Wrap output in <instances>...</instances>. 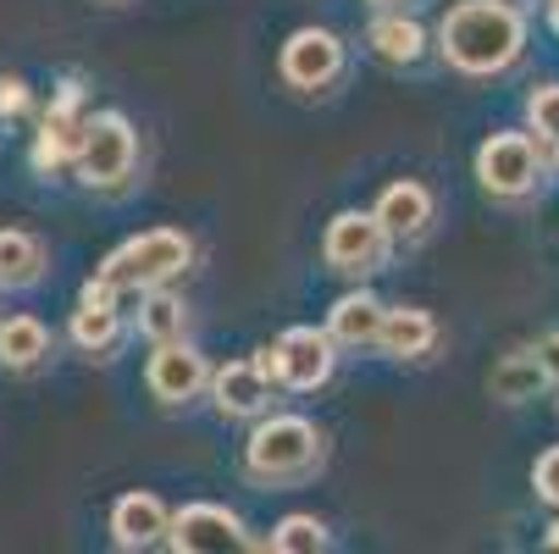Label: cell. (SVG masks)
Masks as SVG:
<instances>
[{"label":"cell","instance_id":"cell-1","mask_svg":"<svg viewBox=\"0 0 559 554\" xmlns=\"http://www.w3.org/2000/svg\"><path fill=\"white\" fill-rule=\"evenodd\" d=\"M438 50L465 78H493L526 50V17L510 0H460L438 23Z\"/></svg>","mask_w":559,"mask_h":554},{"label":"cell","instance_id":"cell-2","mask_svg":"<svg viewBox=\"0 0 559 554\" xmlns=\"http://www.w3.org/2000/svg\"><path fill=\"white\" fill-rule=\"evenodd\" d=\"M189 261H194L189 233H178V227H150V233H139V239H128L122 250H111L95 278H106V283L122 288V294H144V288H167L178 272H189Z\"/></svg>","mask_w":559,"mask_h":554},{"label":"cell","instance_id":"cell-3","mask_svg":"<svg viewBox=\"0 0 559 554\" xmlns=\"http://www.w3.org/2000/svg\"><path fill=\"white\" fill-rule=\"evenodd\" d=\"M322 465V433L305 416H266L245 444V471L255 483H299Z\"/></svg>","mask_w":559,"mask_h":554},{"label":"cell","instance_id":"cell-4","mask_svg":"<svg viewBox=\"0 0 559 554\" xmlns=\"http://www.w3.org/2000/svg\"><path fill=\"white\" fill-rule=\"evenodd\" d=\"M139 162V139H133V122L122 111H95L90 128H84V144H78V178L90 189H122L128 173Z\"/></svg>","mask_w":559,"mask_h":554},{"label":"cell","instance_id":"cell-5","mask_svg":"<svg viewBox=\"0 0 559 554\" xmlns=\"http://www.w3.org/2000/svg\"><path fill=\"white\" fill-rule=\"evenodd\" d=\"M388 250H393V233L382 227L377 211H338V216L328 222L322 256H328V267L344 272V278H371V272H382Z\"/></svg>","mask_w":559,"mask_h":554},{"label":"cell","instance_id":"cell-6","mask_svg":"<svg viewBox=\"0 0 559 554\" xmlns=\"http://www.w3.org/2000/svg\"><path fill=\"white\" fill-rule=\"evenodd\" d=\"M476 178L493 200H521L537 189L543 178V155L532 144V133H493L483 150H476Z\"/></svg>","mask_w":559,"mask_h":554},{"label":"cell","instance_id":"cell-7","mask_svg":"<svg viewBox=\"0 0 559 554\" xmlns=\"http://www.w3.org/2000/svg\"><path fill=\"white\" fill-rule=\"evenodd\" d=\"M167 543L178 554H245L250 538H245V521H238L227 505H183L173 516V532Z\"/></svg>","mask_w":559,"mask_h":554},{"label":"cell","instance_id":"cell-8","mask_svg":"<svg viewBox=\"0 0 559 554\" xmlns=\"http://www.w3.org/2000/svg\"><path fill=\"white\" fill-rule=\"evenodd\" d=\"M277 67L294 90H328L344 72V39L333 28H299V34H288Z\"/></svg>","mask_w":559,"mask_h":554},{"label":"cell","instance_id":"cell-9","mask_svg":"<svg viewBox=\"0 0 559 554\" xmlns=\"http://www.w3.org/2000/svg\"><path fill=\"white\" fill-rule=\"evenodd\" d=\"M144 382H150V393L162 405H189V400H200V393L211 388V366H205L200 350L173 339V344H155V355L144 366Z\"/></svg>","mask_w":559,"mask_h":554},{"label":"cell","instance_id":"cell-10","mask_svg":"<svg viewBox=\"0 0 559 554\" xmlns=\"http://www.w3.org/2000/svg\"><path fill=\"white\" fill-rule=\"evenodd\" d=\"M84 128H90V117H84V95H78V84H67V90L50 101L45 122H39V139H34V167H39V173H50V167L78 162Z\"/></svg>","mask_w":559,"mask_h":554},{"label":"cell","instance_id":"cell-11","mask_svg":"<svg viewBox=\"0 0 559 554\" xmlns=\"http://www.w3.org/2000/svg\"><path fill=\"white\" fill-rule=\"evenodd\" d=\"M338 344H333V333H316V328H288L283 339H277V361H283V388H299V393H310V388H322L328 377H333V366H338V355H333Z\"/></svg>","mask_w":559,"mask_h":554},{"label":"cell","instance_id":"cell-12","mask_svg":"<svg viewBox=\"0 0 559 554\" xmlns=\"http://www.w3.org/2000/svg\"><path fill=\"white\" fill-rule=\"evenodd\" d=\"M117 299L122 288H111L106 278H90L84 294H78V310H72V344L90 350V355H111L117 339H122V316H117Z\"/></svg>","mask_w":559,"mask_h":554},{"label":"cell","instance_id":"cell-13","mask_svg":"<svg viewBox=\"0 0 559 554\" xmlns=\"http://www.w3.org/2000/svg\"><path fill=\"white\" fill-rule=\"evenodd\" d=\"M211 400L222 416H261L272 405V377L255 366V361H227L211 372Z\"/></svg>","mask_w":559,"mask_h":554},{"label":"cell","instance_id":"cell-14","mask_svg":"<svg viewBox=\"0 0 559 554\" xmlns=\"http://www.w3.org/2000/svg\"><path fill=\"white\" fill-rule=\"evenodd\" d=\"M173 532V516L155 494H122L111 505V538L117 549H150V543H167Z\"/></svg>","mask_w":559,"mask_h":554},{"label":"cell","instance_id":"cell-15","mask_svg":"<svg viewBox=\"0 0 559 554\" xmlns=\"http://www.w3.org/2000/svg\"><path fill=\"white\" fill-rule=\"evenodd\" d=\"M382 322H388V305H382L377 294H366V288L344 294V299L328 310V333H333V344H344V350H371V344L382 339Z\"/></svg>","mask_w":559,"mask_h":554},{"label":"cell","instance_id":"cell-16","mask_svg":"<svg viewBox=\"0 0 559 554\" xmlns=\"http://www.w3.org/2000/svg\"><path fill=\"white\" fill-rule=\"evenodd\" d=\"M377 216H382V227L393 233V245L421 239L427 222H432V195H427V184H416V178L388 184V189H382V200H377Z\"/></svg>","mask_w":559,"mask_h":554},{"label":"cell","instance_id":"cell-17","mask_svg":"<svg viewBox=\"0 0 559 554\" xmlns=\"http://www.w3.org/2000/svg\"><path fill=\"white\" fill-rule=\"evenodd\" d=\"M432 344H438V322H432V310H416V305L388 310L382 339H377V350H382V355H393V361H421Z\"/></svg>","mask_w":559,"mask_h":554},{"label":"cell","instance_id":"cell-18","mask_svg":"<svg viewBox=\"0 0 559 554\" xmlns=\"http://www.w3.org/2000/svg\"><path fill=\"white\" fill-rule=\"evenodd\" d=\"M45 267H50L45 239H34L23 227H0V288H34Z\"/></svg>","mask_w":559,"mask_h":554},{"label":"cell","instance_id":"cell-19","mask_svg":"<svg viewBox=\"0 0 559 554\" xmlns=\"http://www.w3.org/2000/svg\"><path fill=\"white\" fill-rule=\"evenodd\" d=\"M488 388H493V400H504V405H526V400H537V393L548 388V366L537 361V350H515V355H504L493 366Z\"/></svg>","mask_w":559,"mask_h":554},{"label":"cell","instance_id":"cell-20","mask_svg":"<svg viewBox=\"0 0 559 554\" xmlns=\"http://www.w3.org/2000/svg\"><path fill=\"white\" fill-rule=\"evenodd\" d=\"M45 355H50V333H45L39 316H7V322H0V366L34 372Z\"/></svg>","mask_w":559,"mask_h":554},{"label":"cell","instance_id":"cell-21","mask_svg":"<svg viewBox=\"0 0 559 554\" xmlns=\"http://www.w3.org/2000/svg\"><path fill=\"white\" fill-rule=\"evenodd\" d=\"M371 50L382 56V61H393V67H411L421 50H427V34H421V23L416 17H405V12H382L377 23H371Z\"/></svg>","mask_w":559,"mask_h":554},{"label":"cell","instance_id":"cell-22","mask_svg":"<svg viewBox=\"0 0 559 554\" xmlns=\"http://www.w3.org/2000/svg\"><path fill=\"white\" fill-rule=\"evenodd\" d=\"M183 328H189V310H183L178 294H167V288L139 294V333L150 344H173V339H183Z\"/></svg>","mask_w":559,"mask_h":554},{"label":"cell","instance_id":"cell-23","mask_svg":"<svg viewBox=\"0 0 559 554\" xmlns=\"http://www.w3.org/2000/svg\"><path fill=\"white\" fill-rule=\"evenodd\" d=\"M333 538H328V527L316 521V516H283L277 521V532H272V549L277 554H322Z\"/></svg>","mask_w":559,"mask_h":554},{"label":"cell","instance_id":"cell-24","mask_svg":"<svg viewBox=\"0 0 559 554\" xmlns=\"http://www.w3.org/2000/svg\"><path fill=\"white\" fill-rule=\"evenodd\" d=\"M526 122L537 139H554L559 144V84H543L532 101H526Z\"/></svg>","mask_w":559,"mask_h":554},{"label":"cell","instance_id":"cell-25","mask_svg":"<svg viewBox=\"0 0 559 554\" xmlns=\"http://www.w3.org/2000/svg\"><path fill=\"white\" fill-rule=\"evenodd\" d=\"M532 488H537V499H543V505H554V510H559V444L537 455V465H532Z\"/></svg>","mask_w":559,"mask_h":554},{"label":"cell","instance_id":"cell-26","mask_svg":"<svg viewBox=\"0 0 559 554\" xmlns=\"http://www.w3.org/2000/svg\"><path fill=\"white\" fill-rule=\"evenodd\" d=\"M28 111V84L23 78H0V117H23Z\"/></svg>","mask_w":559,"mask_h":554},{"label":"cell","instance_id":"cell-27","mask_svg":"<svg viewBox=\"0 0 559 554\" xmlns=\"http://www.w3.org/2000/svg\"><path fill=\"white\" fill-rule=\"evenodd\" d=\"M537 361H543V366H548V377H559V328H554V333H543V339H537Z\"/></svg>","mask_w":559,"mask_h":554},{"label":"cell","instance_id":"cell-28","mask_svg":"<svg viewBox=\"0 0 559 554\" xmlns=\"http://www.w3.org/2000/svg\"><path fill=\"white\" fill-rule=\"evenodd\" d=\"M250 361H255V366H261V372H266V377H272V382H277V377H283V361H277V344H261V350H255V355H250Z\"/></svg>","mask_w":559,"mask_h":554},{"label":"cell","instance_id":"cell-29","mask_svg":"<svg viewBox=\"0 0 559 554\" xmlns=\"http://www.w3.org/2000/svg\"><path fill=\"white\" fill-rule=\"evenodd\" d=\"M371 7H377V12H405L411 0H371Z\"/></svg>","mask_w":559,"mask_h":554},{"label":"cell","instance_id":"cell-30","mask_svg":"<svg viewBox=\"0 0 559 554\" xmlns=\"http://www.w3.org/2000/svg\"><path fill=\"white\" fill-rule=\"evenodd\" d=\"M548 23L559 28V0H548Z\"/></svg>","mask_w":559,"mask_h":554},{"label":"cell","instance_id":"cell-31","mask_svg":"<svg viewBox=\"0 0 559 554\" xmlns=\"http://www.w3.org/2000/svg\"><path fill=\"white\" fill-rule=\"evenodd\" d=\"M548 549H559V521H554V527H548Z\"/></svg>","mask_w":559,"mask_h":554},{"label":"cell","instance_id":"cell-32","mask_svg":"<svg viewBox=\"0 0 559 554\" xmlns=\"http://www.w3.org/2000/svg\"><path fill=\"white\" fill-rule=\"evenodd\" d=\"M510 7H532V0H510Z\"/></svg>","mask_w":559,"mask_h":554},{"label":"cell","instance_id":"cell-33","mask_svg":"<svg viewBox=\"0 0 559 554\" xmlns=\"http://www.w3.org/2000/svg\"><path fill=\"white\" fill-rule=\"evenodd\" d=\"M106 7H122V0H106Z\"/></svg>","mask_w":559,"mask_h":554}]
</instances>
